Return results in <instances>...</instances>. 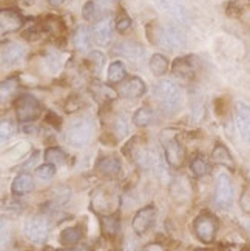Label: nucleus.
<instances>
[{
    "instance_id": "b1692460",
    "label": "nucleus",
    "mask_w": 250,
    "mask_h": 251,
    "mask_svg": "<svg viewBox=\"0 0 250 251\" xmlns=\"http://www.w3.org/2000/svg\"><path fill=\"white\" fill-rule=\"evenodd\" d=\"M82 239V228L81 226H68L60 233L59 242L63 247H73Z\"/></svg>"
},
{
    "instance_id": "c756f323",
    "label": "nucleus",
    "mask_w": 250,
    "mask_h": 251,
    "mask_svg": "<svg viewBox=\"0 0 250 251\" xmlns=\"http://www.w3.org/2000/svg\"><path fill=\"white\" fill-rule=\"evenodd\" d=\"M104 63H105V56L101 51H93L88 56V67L94 74L101 73V70L104 68Z\"/></svg>"
},
{
    "instance_id": "423d86ee",
    "label": "nucleus",
    "mask_w": 250,
    "mask_h": 251,
    "mask_svg": "<svg viewBox=\"0 0 250 251\" xmlns=\"http://www.w3.org/2000/svg\"><path fill=\"white\" fill-rule=\"evenodd\" d=\"M50 230L51 225L45 216H31L27 219L24 226L27 239L32 244H45Z\"/></svg>"
},
{
    "instance_id": "a19ab883",
    "label": "nucleus",
    "mask_w": 250,
    "mask_h": 251,
    "mask_svg": "<svg viewBox=\"0 0 250 251\" xmlns=\"http://www.w3.org/2000/svg\"><path fill=\"white\" fill-rule=\"evenodd\" d=\"M111 2H116V0H111Z\"/></svg>"
},
{
    "instance_id": "e433bc0d",
    "label": "nucleus",
    "mask_w": 250,
    "mask_h": 251,
    "mask_svg": "<svg viewBox=\"0 0 250 251\" xmlns=\"http://www.w3.org/2000/svg\"><path fill=\"white\" fill-rule=\"evenodd\" d=\"M240 206L241 210L250 216V185H246L243 193H241V198H240Z\"/></svg>"
},
{
    "instance_id": "f257e3e1",
    "label": "nucleus",
    "mask_w": 250,
    "mask_h": 251,
    "mask_svg": "<svg viewBox=\"0 0 250 251\" xmlns=\"http://www.w3.org/2000/svg\"><path fill=\"white\" fill-rule=\"evenodd\" d=\"M153 43H158L159 47L166 48L168 51H178L186 47L187 39L181 26L175 24H168L164 26L155 28V37L151 39Z\"/></svg>"
},
{
    "instance_id": "a878e982",
    "label": "nucleus",
    "mask_w": 250,
    "mask_h": 251,
    "mask_svg": "<svg viewBox=\"0 0 250 251\" xmlns=\"http://www.w3.org/2000/svg\"><path fill=\"white\" fill-rule=\"evenodd\" d=\"M155 122V113L151 108L142 106L133 114V124L139 128H145Z\"/></svg>"
},
{
    "instance_id": "2eb2a0df",
    "label": "nucleus",
    "mask_w": 250,
    "mask_h": 251,
    "mask_svg": "<svg viewBox=\"0 0 250 251\" xmlns=\"http://www.w3.org/2000/svg\"><path fill=\"white\" fill-rule=\"evenodd\" d=\"M121 160L114 156H107L102 157L99 162L96 163V170L97 173L104 177H116L119 173H121Z\"/></svg>"
},
{
    "instance_id": "7c9ffc66",
    "label": "nucleus",
    "mask_w": 250,
    "mask_h": 251,
    "mask_svg": "<svg viewBox=\"0 0 250 251\" xmlns=\"http://www.w3.org/2000/svg\"><path fill=\"white\" fill-rule=\"evenodd\" d=\"M93 93L97 96V97H102L104 100H113L116 99V91L111 90L110 86H107V85H102V83H97L93 86Z\"/></svg>"
},
{
    "instance_id": "f8f14e48",
    "label": "nucleus",
    "mask_w": 250,
    "mask_h": 251,
    "mask_svg": "<svg viewBox=\"0 0 250 251\" xmlns=\"http://www.w3.org/2000/svg\"><path fill=\"white\" fill-rule=\"evenodd\" d=\"M117 93L125 99H138L145 93V83L139 77H130L125 82H121Z\"/></svg>"
},
{
    "instance_id": "9d476101",
    "label": "nucleus",
    "mask_w": 250,
    "mask_h": 251,
    "mask_svg": "<svg viewBox=\"0 0 250 251\" xmlns=\"http://www.w3.org/2000/svg\"><path fill=\"white\" fill-rule=\"evenodd\" d=\"M156 221V208L153 205H147L144 208H140L135 217H133V222H132V228L136 234H145L151 226H153Z\"/></svg>"
},
{
    "instance_id": "39448f33",
    "label": "nucleus",
    "mask_w": 250,
    "mask_h": 251,
    "mask_svg": "<svg viewBox=\"0 0 250 251\" xmlns=\"http://www.w3.org/2000/svg\"><path fill=\"white\" fill-rule=\"evenodd\" d=\"M14 111L20 124H29L39 119V116L42 114V106L34 96L22 94L14 102Z\"/></svg>"
},
{
    "instance_id": "c85d7f7f",
    "label": "nucleus",
    "mask_w": 250,
    "mask_h": 251,
    "mask_svg": "<svg viewBox=\"0 0 250 251\" xmlns=\"http://www.w3.org/2000/svg\"><path fill=\"white\" fill-rule=\"evenodd\" d=\"M45 160L48 163H53V165H62V163L67 160V154L65 151L57 148V147H50L45 150V154H43Z\"/></svg>"
},
{
    "instance_id": "4c0bfd02",
    "label": "nucleus",
    "mask_w": 250,
    "mask_h": 251,
    "mask_svg": "<svg viewBox=\"0 0 250 251\" xmlns=\"http://www.w3.org/2000/svg\"><path fill=\"white\" fill-rule=\"evenodd\" d=\"M130 26H132V20H130L127 16H124V17H121V19H117V22H116V29H117L119 32H125Z\"/></svg>"
},
{
    "instance_id": "5701e85b",
    "label": "nucleus",
    "mask_w": 250,
    "mask_h": 251,
    "mask_svg": "<svg viewBox=\"0 0 250 251\" xmlns=\"http://www.w3.org/2000/svg\"><path fill=\"white\" fill-rule=\"evenodd\" d=\"M127 75V70H125V65L121 60H114L110 63L108 67V73H107V80L110 85L114 83H121Z\"/></svg>"
},
{
    "instance_id": "f03ea898",
    "label": "nucleus",
    "mask_w": 250,
    "mask_h": 251,
    "mask_svg": "<svg viewBox=\"0 0 250 251\" xmlns=\"http://www.w3.org/2000/svg\"><path fill=\"white\" fill-rule=\"evenodd\" d=\"M161 142L164 147V157L167 165L171 168H181L184 159H186V150L178 139V133L175 129H164L161 134Z\"/></svg>"
},
{
    "instance_id": "c9c22d12",
    "label": "nucleus",
    "mask_w": 250,
    "mask_h": 251,
    "mask_svg": "<svg viewBox=\"0 0 250 251\" xmlns=\"http://www.w3.org/2000/svg\"><path fill=\"white\" fill-rule=\"evenodd\" d=\"M14 134V125L9 119H3L2 125H0V136H2V142H8L11 139V136Z\"/></svg>"
},
{
    "instance_id": "473e14b6",
    "label": "nucleus",
    "mask_w": 250,
    "mask_h": 251,
    "mask_svg": "<svg viewBox=\"0 0 250 251\" xmlns=\"http://www.w3.org/2000/svg\"><path fill=\"white\" fill-rule=\"evenodd\" d=\"M82 16L85 20H96L97 17H99V6H97V3L94 2H86L82 8Z\"/></svg>"
},
{
    "instance_id": "7ed1b4c3",
    "label": "nucleus",
    "mask_w": 250,
    "mask_h": 251,
    "mask_svg": "<svg viewBox=\"0 0 250 251\" xmlns=\"http://www.w3.org/2000/svg\"><path fill=\"white\" fill-rule=\"evenodd\" d=\"M155 96L161 103V108L167 114H173L175 111H178L182 102L181 88L171 80H161L155 86Z\"/></svg>"
},
{
    "instance_id": "ddd939ff",
    "label": "nucleus",
    "mask_w": 250,
    "mask_h": 251,
    "mask_svg": "<svg viewBox=\"0 0 250 251\" xmlns=\"http://www.w3.org/2000/svg\"><path fill=\"white\" fill-rule=\"evenodd\" d=\"M235 124L238 128L241 139L246 142H250V106L244 103L236 105V119Z\"/></svg>"
},
{
    "instance_id": "aec40b11",
    "label": "nucleus",
    "mask_w": 250,
    "mask_h": 251,
    "mask_svg": "<svg viewBox=\"0 0 250 251\" xmlns=\"http://www.w3.org/2000/svg\"><path fill=\"white\" fill-rule=\"evenodd\" d=\"M111 203L113 199L111 196L108 194V191L104 190H97L93 194V208L97 213H107V214H111ZM105 214V216H107Z\"/></svg>"
},
{
    "instance_id": "ea45409f",
    "label": "nucleus",
    "mask_w": 250,
    "mask_h": 251,
    "mask_svg": "<svg viewBox=\"0 0 250 251\" xmlns=\"http://www.w3.org/2000/svg\"><path fill=\"white\" fill-rule=\"evenodd\" d=\"M47 2L50 5H53V6H59V5H62L65 2V0H47Z\"/></svg>"
},
{
    "instance_id": "f3484780",
    "label": "nucleus",
    "mask_w": 250,
    "mask_h": 251,
    "mask_svg": "<svg viewBox=\"0 0 250 251\" xmlns=\"http://www.w3.org/2000/svg\"><path fill=\"white\" fill-rule=\"evenodd\" d=\"M194 68H196V65H194V57L193 56L178 57L175 62H173V67H171L173 73H175L178 77H182V79L193 77Z\"/></svg>"
},
{
    "instance_id": "393cba45",
    "label": "nucleus",
    "mask_w": 250,
    "mask_h": 251,
    "mask_svg": "<svg viewBox=\"0 0 250 251\" xmlns=\"http://www.w3.org/2000/svg\"><path fill=\"white\" fill-rule=\"evenodd\" d=\"M148 68L151 74L159 77V75H164L168 71V60L166 56H162V54H153V56L150 57Z\"/></svg>"
},
{
    "instance_id": "6e6552de",
    "label": "nucleus",
    "mask_w": 250,
    "mask_h": 251,
    "mask_svg": "<svg viewBox=\"0 0 250 251\" xmlns=\"http://www.w3.org/2000/svg\"><path fill=\"white\" fill-rule=\"evenodd\" d=\"M215 202L222 210L229 208L233 202V185H232L230 177L227 176L225 173H221L218 176V179H216Z\"/></svg>"
},
{
    "instance_id": "72a5a7b5",
    "label": "nucleus",
    "mask_w": 250,
    "mask_h": 251,
    "mask_svg": "<svg viewBox=\"0 0 250 251\" xmlns=\"http://www.w3.org/2000/svg\"><path fill=\"white\" fill-rule=\"evenodd\" d=\"M114 134H116V139H124L127 134H128V124H127V119L125 117H117L116 122H114Z\"/></svg>"
},
{
    "instance_id": "cd10ccee",
    "label": "nucleus",
    "mask_w": 250,
    "mask_h": 251,
    "mask_svg": "<svg viewBox=\"0 0 250 251\" xmlns=\"http://www.w3.org/2000/svg\"><path fill=\"white\" fill-rule=\"evenodd\" d=\"M114 51L119 52V54H122V56H125L130 60H138L144 54V50L142 48H140L139 45H136V43H130V42H127V43H119L117 48Z\"/></svg>"
},
{
    "instance_id": "58836bf2",
    "label": "nucleus",
    "mask_w": 250,
    "mask_h": 251,
    "mask_svg": "<svg viewBox=\"0 0 250 251\" xmlns=\"http://www.w3.org/2000/svg\"><path fill=\"white\" fill-rule=\"evenodd\" d=\"M140 251H164V247L159 244H150V245L144 247Z\"/></svg>"
},
{
    "instance_id": "20e7f679",
    "label": "nucleus",
    "mask_w": 250,
    "mask_h": 251,
    "mask_svg": "<svg viewBox=\"0 0 250 251\" xmlns=\"http://www.w3.org/2000/svg\"><path fill=\"white\" fill-rule=\"evenodd\" d=\"M94 125L90 119H78L67 129V142L74 148H83L90 144Z\"/></svg>"
},
{
    "instance_id": "2f4dec72",
    "label": "nucleus",
    "mask_w": 250,
    "mask_h": 251,
    "mask_svg": "<svg viewBox=\"0 0 250 251\" xmlns=\"http://www.w3.org/2000/svg\"><path fill=\"white\" fill-rule=\"evenodd\" d=\"M19 88V82L17 79L11 77V79H6L2 82V102L6 100V97L9 99L11 96H13V93H16Z\"/></svg>"
},
{
    "instance_id": "bb28decb",
    "label": "nucleus",
    "mask_w": 250,
    "mask_h": 251,
    "mask_svg": "<svg viewBox=\"0 0 250 251\" xmlns=\"http://www.w3.org/2000/svg\"><path fill=\"white\" fill-rule=\"evenodd\" d=\"M190 171L193 173L194 177H204V176H207V174H210L212 165L205 157L198 156L190 162Z\"/></svg>"
},
{
    "instance_id": "4be33fe9",
    "label": "nucleus",
    "mask_w": 250,
    "mask_h": 251,
    "mask_svg": "<svg viewBox=\"0 0 250 251\" xmlns=\"http://www.w3.org/2000/svg\"><path fill=\"white\" fill-rule=\"evenodd\" d=\"M73 43L78 51H88L90 47H91V34L86 26H79L76 29L74 36H73Z\"/></svg>"
},
{
    "instance_id": "dca6fc26",
    "label": "nucleus",
    "mask_w": 250,
    "mask_h": 251,
    "mask_svg": "<svg viewBox=\"0 0 250 251\" xmlns=\"http://www.w3.org/2000/svg\"><path fill=\"white\" fill-rule=\"evenodd\" d=\"M25 56V48L19 43H8L2 48V65L3 67H13Z\"/></svg>"
},
{
    "instance_id": "0eeeda50",
    "label": "nucleus",
    "mask_w": 250,
    "mask_h": 251,
    "mask_svg": "<svg viewBox=\"0 0 250 251\" xmlns=\"http://www.w3.org/2000/svg\"><path fill=\"white\" fill-rule=\"evenodd\" d=\"M218 231V219L210 213H202L193 221V233L202 244H212Z\"/></svg>"
},
{
    "instance_id": "9b49d317",
    "label": "nucleus",
    "mask_w": 250,
    "mask_h": 251,
    "mask_svg": "<svg viewBox=\"0 0 250 251\" xmlns=\"http://www.w3.org/2000/svg\"><path fill=\"white\" fill-rule=\"evenodd\" d=\"M113 37V20L111 17H104L101 20H97L93 28V39L97 45L107 47L110 45Z\"/></svg>"
},
{
    "instance_id": "4468645a",
    "label": "nucleus",
    "mask_w": 250,
    "mask_h": 251,
    "mask_svg": "<svg viewBox=\"0 0 250 251\" xmlns=\"http://www.w3.org/2000/svg\"><path fill=\"white\" fill-rule=\"evenodd\" d=\"M24 25V19L14 9H2L0 13V26H2V34L6 32H14L20 29Z\"/></svg>"
},
{
    "instance_id": "a211bd4d",
    "label": "nucleus",
    "mask_w": 250,
    "mask_h": 251,
    "mask_svg": "<svg viewBox=\"0 0 250 251\" xmlns=\"http://www.w3.org/2000/svg\"><path fill=\"white\" fill-rule=\"evenodd\" d=\"M34 190V180H32L31 174L28 173H20L14 177L13 183H11V193L14 196H25Z\"/></svg>"
},
{
    "instance_id": "1a4fd4ad",
    "label": "nucleus",
    "mask_w": 250,
    "mask_h": 251,
    "mask_svg": "<svg viewBox=\"0 0 250 251\" xmlns=\"http://www.w3.org/2000/svg\"><path fill=\"white\" fill-rule=\"evenodd\" d=\"M155 3L159 6L161 11H164L166 14L171 16L176 22H179V24L187 25L190 22L189 9L181 0H155Z\"/></svg>"
},
{
    "instance_id": "f704fd0d",
    "label": "nucleus",
    "mask_w": 250,
    "mask_h": 251,
    "mask_svg": "<svg viewBox=\"0 0 250 251\" xmlns=\"http://www.w3.org/2000/svg\"><path fill=\"white\" fill-rule=\"evenodd\" d=\"M36 174L40 177V179H53L54 174H56V165H53V163H43V165H40L37 170H36Z\"/></svg>"
},
{
    "instance_id": "6ab92c4d",
    "label": "nucleus",
    "mask_w": 250,
    "mask_h": 251,
    "mask_svg": "<svg viewBox=\"0 0 250 251\" xmlns=\"http://www.w3.org/2000/svg\"><path fill=\"white\" fill-rule=\"evenodd\" d=\"M101 225H102V233L107 237H116L121 231V217H119L117 213H111L107 214L101 219Z\"/></svg>"
},
{
    "instance_id": "412c9836",
    "label": "nucleus",
    "mask_w": 250,
    "mask_h": 251,
    "mask_svg": "<svg viewBox=\"0 0 250 251\" xmlns=\"http://www.w3.org/2000/svg\"><path fill=\"white\" fill-rule=\"evenodd\" d=\"M212 160L215 163H218V165H222L225 168H230V170H235V160L230 154V151L227 150L224 145L218 144L213 151H212Z\"/></svg>"
}]
</instances>
